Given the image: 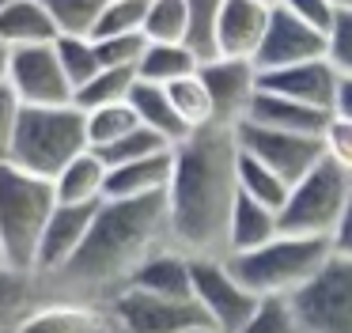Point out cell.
I'll return each mask as SVG.
<instances>
[{"label":"cell","mask_w":352,"mask_h":333,"mask_svg":"<svg viewBox=\"0 0 352 333\" xmlns=\"http://www.w3.org/2000/svg\"><path fill=\"white\" fill-rule=\"evenodd\" d=\"M114 310L129 333H182L193 325H212L197 299H167V295H152L140 288L118 295Z\"/></svg>","instance_id":"cell-10"},{"label":"cell","mask_w":352,"mask_h":333,"mask_svg":"<svg viewBox=\"0 0 352 333\" xmlns=\"http://www.w3.org/2000/svg\"><path fill=\"white\" fill-rule=\"evenodd\" d=\"M276 235H280V212L254 201L246 193H235L231 219H228V254H243V250L265 246Z\"/></svg>","instance_id":"cell-20"},{"label":"cell","mask_w":352,"mask_h":333,"mask_svg":"<svg viewBox=\"0 0 352 333\" xmlns=\"http://www.w3.org/2000/svg\"><path fill=\"white\" fill-rule=\"evenodd\" d=\"M54 50H57V61H61L69 83H72V95H76V91L102 68L99 65V53H95V38L91 34H57Z\"/></svg>","instance_id":"cell-29"},{"label":"cell","mask_w":352,"mask_h":333,"mask_svg":"<svg viewBox=\"0 0 352 333\" xmlns=\"http://www.w3.org/2000/svg\"><path fill=\"white\" fill-rule=\"evenodd\" d=\"M201 68V53L190 42H148L140 53L137 76L152 83H170Z\"/></svg>","instance_id":"cell-24"},{"label":"cell","mask_w":352,"mask_h":333,"mask_svg":"<svg viewBox=\"0 0 352 333\" xmlns=\"http://www.w3.org/2000/svg\"><path fill=\"white\" fill-rule=\"evenodd\" d=\"M322 144H326V159H333L344 174H352V118H333L329 114Z\"/></svg>","instance_id":"cell-39"},{"label":"cell","mask_w":352,"mask_h":333,"mask_svg":"<svg viewBox=\"0 0 352 333\" xmlns=\"http://www.w3.org/2000/svg\"><path fill=\"white\" fill-rule=\"evenodd\" d=\"M193 15V30H190V45L201 53V61L212 57V23L216 12L223 8V0H186Z\"/></svg>","instance_id":"cell-38"},{"label":"cell","mask_w":352,"mask_h":333,"mask_svg":"<svg viewBox=\"0 0 352 333\" xmlns=\"http://www.w3.org/2000/svg\"><path fill=\"white\" fill-rule=\"evenodd\" d=\"M329 246H333V254L352 257V197H349V204H344L341 219H337L333 235H329Z\"/></svg>","instance_id":"cell-43"},{"label":"cell","mask_w":352,"mask_h":333,"mask_svg":"<svg viewBox=\"0 0 352 333\" xmlns=\"http://www.w3.org/2000/svg\"><path fill=\"white\" fill-rule=\"evenodd\" d=\"M84 114H87V144L91 148H107L118 136H125L129 129L140 125L129 98L125 103H110V106H95V110H84Z\"/></svg>","instance_id":"cell-31"},{"label":"cell","mask_w":352,"mask_h":333,"mask_svg":"<svg viewBox=\"0 0 352 333\" xmlns=\"http://www.w3.org/2000/svg\"><path fill=\"white\" fill-rule=\"evenodd\" d=\"M8 80L23 95L27 106H61L72 103V83L57 61L54 42L50 45H19L12 50Z\"/></svg>","instance_id":"cell-11"},{"label":"cell","mask_w":352,"mask_h":333,"mask_svg":"<svg viewBox=\"0 0 352 333\" xmlns=\"http://www.w3.org/2000/svg\"><path fill=\"white\" fill-rule=\"evenodd\" d=\"M201 80H205L208 95H212V110L216 121L223 125H235L246 114L250 98L258 95V65L250 57H223V53H212V57L201 61Z\"/></svg>","instance_id":"cell-13"},{"label":"cell","mask_w":352,"mask_h":333,"mask_svg":"<svg viewBox=\"0 0 352 333\" xmlns=\"http://www.w3.org/2000/svg\"><path fill=\"white\" fill-rule=\"evenodd\" d=\"M333 118H352V72L337 76V91H333V106H329Z\"/></svg>","instance_id":"cell-44"},{"label":"cell","mask_w":352,"mask_h":333,"mask_svg":"<svg viewBox=\"0 0 352 333\" xmlns=\"http://www.w3.org/2000/svg\"><path fill=\"white\" fill-rule=\"evenodd\" d=\"M0 265H4V246H0Z\"/></svg>","instance_id":"cell-50"},{"label":"cell","mask_w":352,"mask_h":333,"mask_svg":"<svg viewBox=\"0 0 352 333\" xmlns=\"http://www.w3.org/2000/svg\"><path fill=\"white\" fill-rule=\"evenodd\" d=\"M152 0H110L102 8L99 23H95L91 38H107V34H144V15Z\"/></svg>","instance_id":"cell-34"},{"label":"cell","mask_w":352,"mask_h":333,"mask_svg":"<svg viewBox=\"0 0 352 333\" xmlns=\"http://www.w3.org/2000/svg\"><path fill=\"white\" fill-rule=\"evenodd\" d=\"M8 4H16V0H0V12H4V8H8Z\"/></svg>","instance_id":"cell-49"},{"label":"cell","mask_w":352,"mask_h":333,"mask_svg":"<svg viewBox=\"0 0 352 333\" xmlns=\"http://www.w3.org/2000/svg\"><path fill=\"white\" fill-rule=\"evenodd\" d=\"M170 174H175V148L155 151V155L133 159L122 166H107V193L102 197H152L167 193Z\"/></svg>","instance_id":"cell-18"},{"label":"cell","mask_w":352,"mask_h":333,"mask_svg":"<svg viewBox=\"0 0 352 333\" xmlns=\"http://www.w3.org/2000/svg\"><path fill=\"white\" fill-rule=\"evenodd\" d=\"M27 299V272L16 269V265H0V322L12 318Z\"/></svg>","instance_id":"cell-40"},{"label":"cell","mask_w":352,"mask_h":333,"mask_svg":"<svg viewBox=\"0 0 352 333\" xmlns=\"http://www.w3.org/2000/svg\"><path fill=\"white\" fill-rule=\"evenodd\" d=\"M137 83V68H99L84 87L72 95V103L80 110H95V106H110V103H125Z\"/></svg>","instance_id":"cell-28"},{"label":"cell","mask_w":352,"mask_h":333,"mask_svg":"<svg viewBox=\"0 0 352 333\" xmlns=\"http://www.w3.org/2000/svg\"><path fill=\"white\" fill-rule=\"evenodd\" d=\"M57 208L54 178L31 174L23 166L0 159V246L4 261L16 269H34L38 242Z\"/></svg>","instance_id":"cell-4"},{"label":"cell","mask_w":352,"mask_h":333,"mask_svg":"<svg viewBox=\"0 0 352 333\" xmlns=\"http://www.w3.org/2000/svg\"><path fill=\"white\" fill-rule=\"evenodd\" d=\"M182 333H220L216 325H193V330H182Z\"/></svg>","instance_id":"cell-45"},{"label":"cell","mask_w":352,"mask_h":333,"mask_svg":"<svg viewBox=\"0 0 352 333\" xmlns=\"http://www.w3.org/2000/svg\"><path fill=\"white\" fill-rule=\"evenodd\" d=\"M303 333H352V257L329 254L307 284L288 295Z\"/></svg>","instance_id":"cell-7"},{"label":"cell","mask_w":352,"mask_h":333,"mask_svg":"<svg viewBox=\"0 0 352 333\" xmlns=\"http://www.w3.org/2000/svg\"><path fill=\"white\" fill-rule=\"evenodd\" d=\"M193 15L186 0H152L144 15V38L148 42H190Z\"/></svg>","instance_id":"cell-27"},{"label":"cell","mask_w":352,"mask_h":333,"mask_svg":"<svg viewBox=\"0 0 352 333\" xmlns=\"http://www.w3.org/2000/svg\"><path fill=\"white\" fill-rule=\"evenodd\" d=\"M19 333H107L102 322L87 310L76 307H54V310H42L34 314L27 325H19Z\"/></svg>","instance_id":"cell-33"},{"label":"cell","mask_w":352,"mask_h":333,"mask_svg":"<svg viewBox=\"0 0 352 333\" xmlns=\"http://www.w3.org/2000/svg\"><path fill=\"white\" fill-rule=\"evenodd\" d=\"M163 227H167V193L102 197L84 246L72 254V261L61 272L69 280H84V284L129 277L148 257Z\"/></svg>","instance_id":"cell-2"},{"label":"cell","mask_w":352,"mask_h":333,"mask_svg":"<svg viewBox=\"0 0 352 333\" xmlns=\"http://www.w3.org/2000/svg\"><path fill=\"white\" fill-rule=\"evenodd\" d=\"M129 106H133L140 125L155 129V133L167 136L170 144L190 136V129L182 125V118H178V110H175V103H170L163 83H152V80H140L137 76V83H133V91H129Z\"/></svg>","instance_id":"cell-22"},{"label":"cell","mask_w":352,"mask_h":333,"mask_svg":"<svg viewBox=\"0 0 352 333\" xmlns=\"http://www.w3.org/2000/svg\"><path fill=\"white\" fill-rule=\"evenodd\" d=\"M0 159H8V148H4V140H0Z\"/></svg>","instance_id":"cell-48"},{"label":"cell","mask_w":352,"mask_h":333,"mask_svg":"<svg viewBox=\"0 0 352 333\" xmlns=\"http://www.w3.org/2000/svg\"><path fill=\"white\" fill-rule=\"evenodd\" d=\"M311 57H326V34L314 30L311 23H303L299 15H292L284 4H276L273 15H269L265 38H261L258 53H254L258 72L299 65V61H311Z\"/></svg>","instance_id":"cell-12"},{"label":"cell","mask_w":352,"mask_h":333,"mask_svg":"<svg viewBox=\"0 0 352 333\" xmlns=\"http://www.w3.org/2000/svg\"><path fill=\"white\" fill-rule=\"evenodd\" d=\"M280 4L288 8L292 15H299L303 23H311L314 30H322V34H326V30L333 27V19H337L333 0H280Z\"/></svg>","instance_id":"cell-41"},{"label":"cell","mask_w":352,"mask_h":333,"mask_svg":"<svg viewBox=\"0 0 352 333\" xmlns=\"http://www.w3.org/2000/svg\"><path fill=\"white\" fill-rule=\"evenodd\" d=\"M193 299L201 303L205 318L220 333H239L250 314L258 310V295L250 288H243V280L228 269V261L216 257H193Z\"/></svg>","instance_id":"cell-8"},{"label":"cell","mask_w":352,"mask_h":333,"mask_svg":"<svg viewBox=\"0 0 352 333\" xmlns=\"http://www.w3.org/2000/svg\"><path fill=\"white\" fill-rule=\"evenodd\" d=\"M57 23L54 15L46 12L42 0H16L0 12V42L8 50H19V45H50L57 42Z\"/></svg>","instance_id":"cell-21"},{"label":"cell","mask_w":352,"mask_h":333,"mask_svg":"<svg viewBox=\"0 0 352 333\" xmlns=\"http://www.w3.org/2000/svg\"><path fill=\"white\" fill-rule=\"evenodd\" d=\"M235 125L212 121L175 144V174L167 186V227L182 246H228V219L239 193Z\"/></svg>","instance_id":"cell-1"},{"label":"cell","mask_w":352,"mask_h":333,"mask_svg":"<svg viewBox=\"0 0 352 333\" xmlns=\"http://www.w3.org/2000/svg\"><path fill=\"white\" fill-rule=\"evenodd\" d=\"M243 118L258 121V125H269V129H284V133H303V136H322L329 125V110L296 103V98L276 95V91H265V87H258V95L250 98Z\"/></svg>","instance_id":"cell-17"},{"label":"cell","mask_w":352,"mask_h":333,"mask_svg":"<svg viewBox=\"0 0 352 333\" xmlns=\"http://www.w3.org/2000/svg\"><path fill=\"white\" fill-rule=\"evenodd\" d=\"M333 8L337 12H352V0H333Z\"/></svg>","instance_id":"cell-46"},{"label":"cell","mask_w":352,"mask_h":333,"mask_svg":"<svg viewBox=\"0 0 352 333\" xmlns=\"http://www.w3.org/2000/svg\"><path fill=\"white\" fill-rule=\"evenodd\" d=\"M235 144H239V151L261 159V163L273 166V171L288 182H299L322 155H326L322 136L284 133V129L258 125V121H250V118L235 121Z\"/></svg>","instance_id":"cell-9"},{"label":"cell","mask_w":352,"mask_h":333,"mask_svg":"<svg viewBox=\"0 0 352 333\" xmlns=\"http://www.w3.org/2000/svg\"><path fill=\"white\" fill-rule=\"evenodd\" d=\"M167 148H175L167 136H160L155 129H148V125H137V129H129L125 136H118L114 144L95 148V151H99V159L107 166H122V163H133V159L155 155V151H167Z\"/></svg>","instance_id":"cell-30"},{"label":"cell","mask_w":352,"mask_h":333,"mask_svg":"<svg viewBox=\"0 0 352 333\" xmlns=\"http://www.w3.org/2000/svg\"><path fill=\"white\" fill-rule=\"evenodd\" d=\"M87 114L76 103L23 106L8 136V163L42 178H57L65 163L87 151Z\"/></svg>","instance_id":"cell-3"},{"label":"cell","mask_w":352,"mask_h":333,"mask_svg":"<svg viewBox=\"0 0 352 333\" xmlns=\"http://www.w3.org/2000/svg\"><path fill=\"white\" fill-rule=\"evenodd\" d=\"M337 76L341 72L326 57H311V61H299V65L258 72V87L288 95V98L307 103V106H318V110H329L333 106V91H337Z\"/></svg>","instance_id":"cell-15"},{"label":"cell","mask_w":352,"mask_h":333,"mask_svg":"<svg viewBox=\"0 0 352 333\" xmlns=\"http://www.w3.org/2000/svg\"><path fill=\"white\" fill-rule=\"evenodd\" d=\"M235 178H239V193L254 197V201L269 204V208H276V212L284 208V201H288L292 182H288V178H280V174H276L273 166H265L261 159L246 155V151H239Z\"/></svg>","instance_id":"cell-25"},{"label":"cell","mask_w":352,"mask_h":333,"mask_svg":"<svg viewBox=\"0 0 352 333\" xmlns=\"http://www.w3.org/2000/svg\"><path fill=\"white\" fill-rule=\"evenodd\" d=\"M326 61L337 72H352V12H337L333 27L326 30Z\"/></svg>","instance_id":"cell-37"},{"label":"cell","mask_w":352,"mask_h":333,"mask_svg":"<svg viewBox=\"0 0 352 333\" xmlns=\"http://www.w3.org/2000/svg\"><path fill=\"white\" fill-rule=\"evenodd\" d=\"M95 208H99V201H87V204L57 201L54 216H50L46 231H42L34 269H42V272H61L65 265L72 261V254L84 246L87 231H91V219H95Z\"/></svg>","instance_id":"cell-14"},{"label":"cell","mask_w":352,"mask_h":333,"mask_svg":"<svg viewBox=\"0 0 352 333\" xmlns=\"http://www.w3.org/2000/svg\"><path fill=\"white\" fill-rule=\"evenodd\" d=\"M258 4H265V8H276V4H280V0H258Z\"/></svg>","instance_id":"cell-47"},{"label":"cell","mask_w":352,"mask_h":333,"mask_svg":"<svg viewBox=\"0 0 352 333\" xmlns=\"http://www.w3.org/2000/svg\"><path fill=\"white\" fill-rule=\"evenodd\" d=\"M42 4L61 34H95V23L110 0H42Z\"/></svg>","instance_id":"cell-32"},{"label":"cell","mask_w":352,"mask_h":333,"mask_svg":"<svg viewBox=\"0 0 352 333\" xmlns=\"http://www.w3.org/2000/svg\"><path fill=\"white\" fill-rule=\"evenodd\" d=\"M144 45H148L144 34H107V38H95V53H99V65L102 68H137Z\"/></svg>","instance_id":"cell-36"},{"label":"cell","mask_w":352,"mask_h":333,"mask_svg":"<svg viewBox=\"0 0 352 333\" xmlns=\"http://www.w3.org/2000/svg\"><path fill=\"white\" fill-rule=\"evenodd\" d=\"M163 87H167L170 103H175L178 118H182V125L190 129V133H193V129H205V125H212V121H216L212 95H208L201 72H190V76H182V80H170V83H163Z\"/></svg>","instance_id":"cell-26"},{"label":"cell","mask_w":352,"mask_h":333,"mask_svg":"<svg viewBox=\"0 0 352 333\" xmlns=\"http://www.w3.org/2000/svg\"><path fill=\"white\" fill-rule=\"evenodd\" d=\"M352 197V174H344L333 159L322 155L299 182H292L288 201L280 208L284 235H322L329 239Z\"/></svg>","instance_id":"cell-6"},{"label":"cell","mask_w":352,"mask_h":333,"mask_svg":"<svg viewBox=\"0 0 352 333\" xmlns=\"http://www.w3.org/2000/svg\"><path fill=\"white\" fill-rule=\"evenodd\" d=\"M193 257L182 254H148L137 269L129 272V288H140V292L152 295H167V299H193Z\"/></svg>","instance_id":"cell-19"},{"label":"cell","mask_w":352,"mask_h":333,"mask_svg":"<svg viewBox=\"0 0 352 333\" xmlns=\"http://www.w3.org/2000/svg\"><path fill=\"white\" fill-rule=\"evenodd\" d=\"M23 106L27 103H23V95L16 91V83L0 80V140H4V148H8V136H12V129H16Z\"/></svg>","instance_id":"cell-42"},{"label":"cell","mask_w":352,"mask_h":333,"mask_svg":"<svg viewBox=\"0 0 352 333\" xmlns=\"http://www.w3.org/2000/svg\"><path fill=\"white\" fill-rule=\"evenodd\" d=\"M54 189H57V201H69V204L102 201V193H107V163L99 159V151L87 148L72 163H65L61 174L54 178Z\"/></svg>","instance_id":"cell-23"},{"label":"cell","mask_w":352,"mask_h":333,"mask_svg":"<svg viewBox=\"0 0 352 333\" xmlns=\"http://www.w3.org/2000/svg\"><path fill=\"white\" fill-rule=\"evenodd\" d=\"M269 15H273V8L258 4V0H223L212 23V53L254 61L261 38H265Z\"/></svg>","instance_id":"cell-16"},{"label":"cell","mask_w":352,"mask_h":333,"mask_svg":"<svg viewBox=\"0 0 352 333\" xmlns=\"http://www.w3.org/2000/svg\"><path fill=\"white\" fill-rule=\"evenodd\" d=\"M333 254L329 239L322 235H276L265 246L243 250V254H228V269L250 288L258 299L265 295H292L299 284L314 277Z\"/></svg>","instance_id":"cell-5"},{"label":"cell","mask_w":352,"mask_h":333,"mask_svg":"<svg viewBox=\"0 0 352 333\" xmlns=\"http://www.w3.org/2000/svg\"><path fill=\"white\" fill-rule=\"evenodd\" d=\"M239 333H303V330L296 325L288 295H265V299L258 303V310L250 314V322Z\"/></svg>","instance_id":"cell-35"}]
</instances>
